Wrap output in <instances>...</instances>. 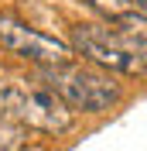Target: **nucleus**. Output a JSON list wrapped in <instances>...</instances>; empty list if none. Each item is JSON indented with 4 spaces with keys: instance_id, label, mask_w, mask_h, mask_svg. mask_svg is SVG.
Wrapping results in <instances>:
<instances>
[{
    "instance_id": "obj_4",
    "label": "nucleus",
    "mask_w": 147,
    "mask_h": 151,
    "mask_svg": "<svg viewBox=\"0 0 147 151\" xmlns=\"http://www.w3.org/2000/svg\"><path fill=\"white\" fill-rule=\"evenodd\" d=\"M0 45L7 48V52H14V55L34 62L38 69H51V65L72 62L69 41H58V38L45 35V31L31 28L28 21H21L10 10H0Z\"/></svg>"
},
{
    "instance_id": "obj_7",
    "label": "nucleus",
    "mask_w": 147,
    "mask_h": 151,
    "mask_svg": "<svg viewBox=\"0 0 147 151\" xmlns=\"http://www.w3.org/2000/svg\"><path fill=\"white\" fill-rule=\"evenodd\" d=\"M130 4H133V10H137L140 17H147V0H130Z\"/></svg>"
},
{
    "instance_id": "obj_3",
    "label": "nucleus",
    "mask_w": 147,
    "mask_h": 151,
    "mask_svg": "<svg viewBox=\"0 0 147 151\" xmlns=\"http://www.w3.org/2000/svg\"><path fill=\"white\" fill-rule=\"evenodd\" d=\"M0 113L24 131L41 134H65L75 124V113L58 100V93L24 79H10L7 86H0Z\"/></svg>"
},
{
    "instance_id": "obj_1",
    "label": "nucleus",
    "mask_w": 147,
    "mask_h": 151,
    "mask_svg": "<svg viewBox=\"0 0 147 151\" xmlns=\"http://www.w3.org/2000/svg\"><path fill=\"white\" fill-rule=\"evenodd\" d=\"M69 48L82 55L89 65L116 76H147V24L123 28V24H72Z\"/></svg>"
},
{
    "instance_id": "obj_6",
    "label": "nucleus",
    "mask_w": 147,
    "mask_h": 151,
    "mask_svg": "<svg viewBox=\"0 0 147 151\" xmlns=\"http://www.w3.org/2000/svg\"><path fill=\"white\" fill-rule=\"evenodd\" d=\"M24 141H28V131L0 113V151H21Z\"/></svg>"
},
{
    "instance_id": "obj_2",
    "label": "nucleus",
    "mask_w": 147,
    "mask_h": 151,
    "mask_svg": "<svg viewBox=\"0 0 147 151\" xmlns=\"http://www.w3.org/2000/svg\"><path fill=\"white\" fill-rule=\"evenodd\" d=\"M41 79L51 93H58V100L72 113H106L123 96V86L110 72L89 62H65V65L41 69Z\"/></svg>"
},
{
    "instance_id": "obj_5",
    "label": "nucleus",
    "mask_w": 147,
    "mask_h": 151,
    "mask_svg": "<svg viewBox=\"0 0 147 151\" xmlns=\"http://www.w3.org/2000/svg\"><path fill=\"white\" fill-rule=\"evenodd\" d=\"M86 7H92L99 17H106L110 24H123V28H144L147 17H140L130 0H82Z\"/></svg>"
}]
</instances>
